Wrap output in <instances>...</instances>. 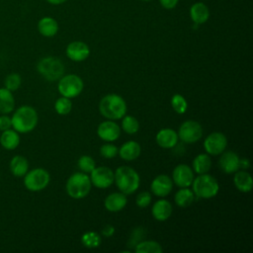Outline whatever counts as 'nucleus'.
Returning <instances> with one entry per match:
<instances>
[{
	"mask_svg": "<svg viewBox=\"0 0 253 253\" xmlns=\"http://www.w3.org/2000/svg\"><path fill=\"white\" fill-rule=\"evenodd\" d=\"M12 127L19 133H27L34 130L39 122V116L31 106H21L18 108L11 118Z\"/></svg>",
	"mask_w": 253,
	"mask_h": 253,
	"instance_id": "f257e3e1",
	"label": "nucleus"
},
{
	"mask_svg": "<svg viewBox=\"0 0 253 253\" xmlns=\"http://www.w3.org/2000/svg\"><path fill=\"white\" fill-rule=\"evenodd\" d=\"M99 111L106 119L119 120L126 114V103L118 94H107L99 103Z\"/></svg>",
	"mask_w": 253,
	"mask_h": 253,
	"instance_id": "f03ea898",
	"label": "nucleus"
},
{
	"mask_svg": "<svg viewBox=\"0 0 253 253\" xmlns=\"http://www.w3.org/2000/svg\"><path fill=\"white\" fill-rule=\"evenodd\" d=\"M114 182L122 193L130 195L138 189L140 177L133 168L129 166H121L114 172Z\"/></svg>",
	"mask_w": 253,
	"mask_h": 253,
	"instance_id": "7ed1b4c3",
	"label": "nucleus"
},
{
	"mask_svg": "<svg viewBox=\"0 0 253 253\" xmlns=\"http://www.w3.org/2000/svg\"><path fill=\"white\" fill-rule=\"evenodd\" d=\"M90 177L84 172H76L72 174L66 181V192L69 197L79 200L85 198L91 190Z\"/></svg>",
	"mask_w": 253,
	"mask_h": 253,
	"instance_id": "20e7f679",
	"label": "nucleus"
},
{
	"mask_svg": "<svg viewBox=\"0 0 253 253\" xmlns=\"http://www.w3.org/2000/svg\"><path fill=\"white\" fill-rule=\"evenodd\" d=\"M193 192L196 197L201 199H211L219 191V185L214 177L210 174H199L192 182Z\"/></svg>",
	"mask_w": 253,
	"mask_h": 253,
	"instance_id": "39448f33",
	"label": "nucleus"
},
{
	"mask_svg": "<svg viewBox=\"0 0 253 253\" xmlns=\"http://www.w3.org/2000/svg\"><path fill=\"white\" fill-rule=\"evenodd\" d=\"M38 72L47 81L59 80L64 73V65L60 59L53 56L42 58L37 65Z\"/></svg>",
	"mask_w": 253,
	"mask_h": 253,
	"instance_id": "423d86ee",
	"label": "nucleus"
},
{
	"mask_svg": "<svg viewBox=\"0 0 253 253\" xmlns=\"http://www.w3.org/2000/svg\"><path fill=\"white\" fill-rule=\"evenodd\" d=\"M50 181L49 173L43 168H35L24 176V186L31 192H40L47 187Z\"/></svg>",
	"mask_w": 253,
	"mask_h": 253,
	"instance_id": "0eeeda50",
	"label": "nucleus"
},
{
	"mask_svg": "<svg viewBox=\"0 0 253 253\" xmlns=\"http://www.w3.org/2000/svg\"><path fill=\"white\" fill-rule=\"evenodd\" d=\"M84 83L82 79L76 74L63 75L57 84L58 92L61 96L67 97L69 99L75 98L82 92Z\"/></svg>",
	"mask_w": 253,
	"mask_h": 253,
	"instance_id": "6e6552de",
	"label": "nucleus"
},
{
	"mask_svg": "<svg viewBox=\"0 0 253 253\" xmlns=\"http://www.w3.org/2000/svg\"><path fill=\"white\" fill-rule=\"evenodd\" d=\"M178 137L185 143H195L203 136V127L196 121L184 122L178 130Z\"/></svg>",
	"mask_w": 253,
	"mask_h": 253,
	"instance_id": "1a4fd4ad",
	"label": "nucleus"
},
{
	"mask_svg": "<svg viewBox=\"0 0 253 253\" xmlns=\"http://www.w3.org/2000/svg\"><path fill=\"white\" fill-rule=\"evenodd\" d=\"M227 146V138L222 132L214 131L210 133L205 141L204 148L208 154L219 155L221 154Z\"/></svg>",
	"mask_w": 253,
	"mask_h": 253,
	"instance_id": "9d476101",
	"label": "nucleus"
},
{
	"mask_svg": "<svg viewBox=\"0 0 253 253\" xmlns=\"http://www.w3.org/2000/svg\"><path fill=\"white\" fill-rule=\"evenodd\" d=\"M91 184L99 189L109 188L114 183V172L111 168L106 166L95 167L90 173Z\"/></svg>",
	"mask_w": 253,
	"mask_h": 253,
	"instance_id": "9b49d317",
	"label": "nucleus"
},
{
	"mask_svg": "<svg viewBox=\"0 0 253 253\" xmlns=\"http://www.w3.org/2000/svg\"><path fill=\"white\" fill-rule=\"evenodd\" d=\"M194 180V171L187 164L177 165L172 172V181L180 188L189 187Z\"/></svg>",
	"mask_w": 253,
	"mask_h": 253,
	"instance_id": "f8f14e48",
	"label": "nucleus"
},
{
	"mask_svg": "<svg viewBox=\"0 0 253 253\" xmlns=\"http://www.w3.org/2000/svg\"><path fill=\"white\" fill-rule=\"evenodd\" d=\"M97 134L102 140L112 142L120 137L121 127L112 120L104 121L99 124L97 127Z\"/></svg>",
	"mask_w": 253,
	"mask_h": 253,
	"instance_id": "ddd939ff",
	"label": "nucleus"
},
{
	"mask_svg": "<svg viewBox=\"0 0 253 253\" xmlns=\"http://www.w3.org/2000/svg\"><path fill=\"white\" fill-rule=\"evenodd\" d=\"M173 189V181L172 179L165 175V174H160L156 176L150 185V190L151 192L160 198L168 196Z\"/></svg>",
	"mask_w": 253,
	"mask_h": 253,
	"instance_id": "4468645a",
	"label": "nucleus"
},
{
	"mask_svg": "<svg viewBox=\"0 0 253 253\" xmlns=\"http://www.w3.org/2000/svg\"><path fill=\"white\" fill-rule=\"evenodd\" d=\"M65 52L69 59L73 61H83L89 56L90 48L87 43L80 41H75L68 43Z\"/></svg>",
	"mask_w": 253,
	"mask_h": 253,
	"instance_id": "2eb2a0df",
	"label": "nucleus"
},
{
	"mask_svg": "<svg viewBox=\"0 0 253 253\" xmlns=\"http://www.w3.org/2000/svg\"><path fill=\"white\" fill-rule=\"evenodd\" d=\"M239 159L234 151H223L218 159V166L224 173L231 174L239 169Z\"/></svg>",
	"mask_w": 253,
	"mask_h": 253,
	"instance_id": "dca6fc26",
	"label": "nucleus"
},
{
	"mask_svg": "<svg viewBox=\"0 0 253 253\" xmlns=\"http://www.w3.org/2000/svg\"><path fill=\"white\" fill-rule=\"evenodd\" d=\"M127 203L126 194L122 192H116L108 195L104 201V206L107 211L117 212L122 211Z\"/></svg>",
	"mask_w": 253,
	"mask_h": 253,
	"instance_id": "f3484780",
	"label": "nucleus"
},
{
	"mask_svg": "<svg viewBox=\"0 0 253 253\" xmlns=\"http://www.w3.org/2000/svg\"><path fill=\"white\" fill-rule=\"evenodd\" d=\"M173 211L171 203L165 199H160L154 203L151 208L152 216L158 221H164L170 217Z\"/></svg>",
	"mask_w": 253,
	"mask_h": 253,
	"instance_id": "a211bd4d",
	"label": "nucleus"
},
{
	"mask_svg": "<svg viewBox=\"0 0 253 253\" xmlns=\"http://www.w3.org/2000/svg\"><path fill=\"white\" fill-rule=\"evenodd\" d=\"M156 142L162 148H172L178 142V133L172 128H162L156 134Z\"/></svg>",
	"mask_w": 253,
	"mask_h": 253,
	"instance_id": "6ab92c4d",
	"label": "nucleus"
},
{
	"mask_svg": "<svg viewBox=\"0 0 253 253\" xmlns=\"http://www.w3.org/2000/svg\"><path fill=\"white\" fill-rule=\"evenodd\" d=\"M141 152V147L138 142L134 140H128L125 142L119 149L118 154L126 161H132L138 158Z\"/></svg>",
	"mask_w": 253,
	"mask_h": 253,
	"instance_id": "aec40b11",
	"label": "nucleus"
},
{
	"mask_svg": "<svg viewBox=\"0 0 253 253\" xmlns=\"http://www.w3.org/2000/svg\"><path fill=\"white\" fill-rule=\"evenodd\" d=\"M20 134L14 128L3 130L0 135V144L6 150L16 149L20 144Z\"/></svg>",
	"mask_w": 253,
	"mask_h": 253,
	"instance_id": "412c9836",
	"label": "nucleus"
},
{
	"mask_svg": "<svg viewBox=\"0 0 253 253\" xmlns=\"http://www.w3.org/2000/svg\"><path fill=\"white\" fill-rule=\"evenodd\" d=\"M190 16L195 24L202 25L209 20L210 11L205 3L196 2L190 8Z\"/></svg>",
	"mask_w": 253,
	"mask_h": 253,
	"instance_id": "4be33fe9",
	"label": "nucleus"
},
{
	"mask_svg": "<svg viewBox=\"0 0 253 253\" xmlns=\"http://www.w3.org/2000/svg\"><path fill=\"white\" fill-rule=\"evenodd\" d=\"M233 183L236 189L242 193H248L252 190L253 187V180L251 175L245 171H236L234 172V177H233Z\"/></svg>",
	"mask_w": 253,
	"mask_h": 253,
	"instance_id": "5701e85b",
	"label": "nucleus"
},
{
	"mask_svg": "<svg viewBox=\"0 0 253 253\" xmlns=\"http://www.w3.org/2000/svg\"><path fill=\"white\" fill-rule=\"evenodd\" d=\"M39 33L46 38H51L56 35L58 31V24L55 19L51 17H43L38 23Z\"/></svg>",
	"mask_w": 253,
	"mask_h": 253,
	"instance_id": "b1692460",
	"label": "nucleus"
},
{
	"mask_svg": "<svg viewBox=\"0 0 253 253\" xmlns=\"http://www.w3.org/2000/svg\"><path fill=\"white\" fill-rule=\"evenodd\" d=\"M9 168L15 177H24L29 171V161L23 155H15L10 160Z\"/></svg>",
	"mask_w": 253,
	"mask_h": 253,
	"instance_id": "393cba45",
	"label": "nucleus"
},
{
	"mask_svg": "<svg viewBox=\"0 0 253 253\" xmlns=\"http://www.w3.org/2000/svg\"><path fill=\"white\" fill-rule=\"evenodd\" d=\"M15 99L11 91L8 89L0 88V114L8 115L14 111Z\"/></svg>",
	"mask_w": 253,
	"mask_h": 253,
	"instance_id": "a878e982",
	"label": "nucleus"
},
{
	"mask_svg": "<svg viewBox=\"0 0 253 253\" xmlns=\"http://www.w3.org/2000/svg\"><path fill=\"white\" fill-rule=\"evenodd\" d=\"M211 167V159L208 153H201L193 160V171L197 174H205Z\"/></svg>",
	"mask_w": 253,
	"mask_h": 253,
	"instance_id": "bb28decb",
	"label": "nucleus"
},
{
	"mask_svg": "<svg viewBox=\"0 0 253 253\" xmlns=\"http://www.w3.org/2000/svg\"><path fill=\"white\" fill-rule=\"evenodd\" d=\"M174 200L178 207L188 208L193 204V202L195 200V194L188 187L181 188L180 190H178L176 192Z\"/></svg>",
	"mask_w": 253,
	"mask_h": 253,
	"instance_id": "cd10ccee",
	"label": "nucleus"
},
{
	"mask_svg": "<svg viewBox=\"0 0 253 253\" xmlns=\"http://www.w3.org/2000/svg\"><path fill=\"white\" fill-rule=\"evenodd\" d=\"M134 251L136 253H162L163 248L162 246L153 240H141L138 242L135 247Z\"/></svg>",
	"mask_w": 253,
	"mask_h": 253,
	"instance_id": "c85d7f7f",
	"label": "nucleus"
},
{
	"mask_svg": "<svg viewBox=\"0 0 253 253\" xmlns=\"http://www.w3.org/2000/svg\"><path fill=\"white\" fill-rule=\"evenodd\" d=\"M102 237L95 231H87L81 236V243L86 248H97L101 245Z\"/></svg>",
	"mask_w": 253,
	"mask_h": 253,
	"instance_id": "c756f323",
	"label": "nucleus"
},
{
	"mask_svg": "<svg viewBox=\"0 0 253 253\" xmlns=\"http://www.w3.org/2000/svg\"><path fill=\"white\" fill-rule=\"evenodd\" d=\"M122 121V128L125 132L128 134H134L139 129V123L138 121L133 117L129 115H125Z\"/></svg>",
	"mask_w": 253,
	"mask_h": 253,
	"instance_id": "7c9ffc66",
	"label": "nucleus"
},
{
	"mask_svg": "<svg viewBox=\"0 0 253 253\" xmlns=\"http://www.w3.org/2000/svg\"><path fill=\"white\" fill-rule=\"evenodd\" d=\"M54 109H55V112L58 114V115H61V116H64V115H67L71 112V109H72V103H71V100L67 97H64V96H61L60 98H58L55 103H54Z\"/></svg>",
	"mask_w": 253,
	"mask_h": 253,
	"instance_id": "2f4dec72",
	"label": "nucleus"
},
{
	"mask_svg": "<svg viewBox=\"0 0 253 253\" xmlns=\"http://www.w3.org/2000/svg\"><path fill=\"white\" fill-rule=\"evenodd\" d=\"M22 84V78L18 73H10L4 80V86L11 92H14L20 88Z\"/></svg>",
	"mask_w": 253,
	"mask_h": 253,
	"instance_id": "473e14b6",
	"label": "nucleus"
},
{
	"mask_svg": "<svg viewBox=\"0 0 253 253\" xmlns=\"http://www.w3.org/2000/svg\"><path fill=\"white\" fill-rule=\"evenodd\" d=\"M171 106L177 114H184L188 109V103L186 99L180 94L173 95L171 98Z\"/></svg>",
	"mask_w": 253,
	"mask_h": 253,
	"instance_id": "72a5a7b5",
	"label": "nucleus"
},
{
	"mask_svg": "<svg viewBox=\"0 0 253 253\" xmlns=\"http://www.w3.org/2000/svg\"><path fill=\"white\" fill-rule=\"evenodd\" d=\"M78 168L81 170V172L84 173H91L92 170L96 167L95 160L90 155H82L79 157L77 162Z\"/></svg>",
	"mask_w": 253,
	"mask_h": 253,
	"instance_id": "f704fd0d",
	"label": "nucleus"
},
{
	"mask_svg": "<svg viewBox=\"0 0 253 253\" xmlns=\"http://www.w3.org/2000/svg\"><path fill=\"white\" fill-rule=\"evenodd\" d=\"M118 147L113 143H105L100 147V154L107 159H112L116 157L118 155Z\"/></svg>",
	"mask_w": 253,
	"mask_h": 253,
	"instance_id": "c9c22d12",
	"label": "nucleus"
},
{
	"mask_svg": "<svg viewBox=\"0 0 253 253\" xmlns=\"http://www.w3.org/2000/svg\"><path fill=\"white\" fill-rule=\"evenodd\" d=\"M135 203L137 205V207L139 208H147L150 203H151V195L149 192L147 191H143V192H140L137 196H136V199H135Z\"/></svg>",
	"mask_w": 253,
	"mask_h": 253,
	"instance_id": "e433bc0d",
	"label": "nucleus"
},
{
	"mask_svg": "<svg viewBox=\"0 0 253 253\" xmlns=\"http://www.w3.org/2000/svg\"><path fill=\"white\" fill-rule=\"evenodd\" d=\"M12 127V120L8 115L1 114L0 115V130H6Z\"/></svg>",
	"mask_w": 253,
	"mask_h": 253,
	"instance_id": "4c0bfd02",
	"label": "nucleus"
},
{
	"mask_svg": "<svg viewBox=\"0 0 253 253\" xmlns=\"http://www.w3.org/2000/svg\"><path fill=\"white\" fill-rule=\"evenodd\" d=\"M161 6L165 9H173L176 7L178 0H159Z\"/></svg>",
	"mask_w": 253,
	"mask_h": 253,
	"instance_id": "58836bf2",
	"label": "nucleus"
},
{
	"mask_svg": "<svg viewBox=\"0 0 253 253\" xmlns=\"http://www.w3.org/2000/svg\"><path fill=\"white\" fill-rule=\"evenodd\" d=\"M115 233V227L111 224H107L103 227L102 229V234L105 236V237H111L113 236Z\"/></svg>",
	"mask_w": 253,
	"mask_h": 253,
	"instance_id": "ea45409f",
	"label": "nucleus"
},
{
	"mask_svg": "<svg viewBox=\"0 0 253 253\" xmlns=\"http://www.w3.org/2000/svg\"><path fill=\"white\" fill-rule=\"evenodd\" d=\"M250 166V162L248 159L246 158H242V159H239V168H242L243 170L249 168Z\"/></svg>",
	"mask_w": 253,
	"mask_h": 253,
	"instance_id": "a19ab883",
	"label": "nucleus"
},
{
	"mask_svg": "<svg viewBox=\"0 0 253 253\" xmlns=\"http://www.w3.org/2000/svg\"><path fill=\"white\" fill-rule=\"evenodd\" d=\"M49 4H52V5H59V4H62L64 3L65 1L67 0H46Z\"/></svg>",
	"mask_w": 253,
	"mask_h": 253,
	"instance_id": "79ce46f5",
	"label": "nucleus"
},
{
	"mask_svg": "<svg viewBox=\"0 0 253 253\" xmlns=\"http://www.w3.org/2000/svg\"><path fill=\"white\" fill-rule=\"evenodd\" d=\"M141 1H151V0H141Z\"/></svg>",
	"mask_w": 253,
	"mask_h": 253,
	"instance_id": "37998d69",
	"label": "nucleus"
}]
</instances>
